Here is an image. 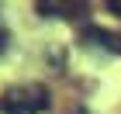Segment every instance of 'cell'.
Returning <instances> with one entry per match:
<instances>
[{
	"label": "cell",
	"mask_w": 121,
	"mask_h": 114,
	"mask_svg": "<svg viewBox=\"0 0 121 114\" xmlns=\"http://www.w3.org/2000/svg\"><path fill=\"white\" fill-rule=\"evenodd\" d=\"M7 52V28H4V21H0V55Z\"/></svg>",
	"instance_id": "5"
},
{
	"label": "cell",
	"mask_w": 121,
	"mask_h": 114,
	"mask_svg": "<svg viewBox=\"0 0 121 114\" xmlns=\"http://www.w3.org/2000/svg\"><path fill=\"white\" fill-rule=\"evenodd\" d=\"M52 97L42 83H24V86H10L0 97V111L4 114H42L48 111Z\"/></svg>",
	"instance_id": "1"
},
{
	"label": "cell",
	"mask_w": 121,
	"mask_h": 114,
	"mask_svg": "<svg viewBox=\"0 0 121 114\" xmlns=\"http://www.w3.org/2000/svg\"><path fill=\"white\" fill-rule=\"evenodd\" d=\"M104 7H107V10H111V14H114V17H121V0H107V4H104Z\"/></svg>",
	"instance_id": "4"
},
{
	"label": "cell",
	"mask_w": 121,
	"mask_h": 114,
	"mask_svg": "<svg viewBox=\"0 0 121 114\" xmlns=\"http://www.w3.org/2000/svg\"><path fill=\"white\" fill-rule=\"evenodd\" d=\"M83 45L90 48H104V52H121V38L111 35L107 28H97V24H90V28H83Z\"/></svg>",
	"instance_id": "2"
},
{
	"label": "cell",
	"mask_w": 121,
	"mask_h": 114,
	"mask_svg": "<svg viewBox=\"0 0 121 114\" xmlns=\"http://www.w3.org/2000/svg\"><path fill=\"white\" fill-rule=\"evenodd\" d=\"M73 10H83V4H38L42 17H73Z\"/></svg>",
	"instance_id": "3"
}]
</instances>
